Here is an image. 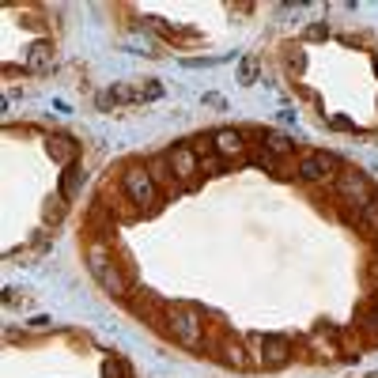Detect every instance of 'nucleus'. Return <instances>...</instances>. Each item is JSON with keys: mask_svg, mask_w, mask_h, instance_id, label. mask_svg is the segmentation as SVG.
<instances>
[{"mask_svg": "<svg viewBox=\"0 0 378 378\" xmlns=\"http://www.w3.org/2000/svg\"><path fill=\"white\" fill-rule=\"evenodd\" d=\"M167 333H171L182 348L197 352L200 341H205V318H200V310L189 307V303H171V307H167Z\"/></svg>", "mask_w": 378, "mask_h": 378, "instance_id": "nucleus-2", "label": "nucleus"}, {"mask_svg": "<svg viewBox=\"0 0 378 378\" xmlns=\"http://www.w3.org/2000/svg\"><path fill=\"white\" fill-rule=\"evenodd\" d=\"M310 344H314V356L321 359V363H333V359H341V333H337L329 321H321V325L310 333Z\"/></svg>", "mask_w": 378, "mask_h": 378, "instance_id": "nucleus-8", "label": "nucleus"}, {"mask_svg": "<svg viewBox=\"0 0 378 378\" xmlns=\"http://www.w3.org/2000/svg\"><path fill=\"white\" fill-rule=\"evenodd\" d=\"M325 35H329V30L321 27V23H314V27H307V35H303V38H307V42H321Z\"/></svg>", "mask_w": 378, "mask_h": 378, "instance_id": "nucleus-23", "label": "nucleus"}, {"mask_svg": "<svg viewBox=\"0 0 378 378\" xmlns=\"http://www.w3.org/2000/svg\"><path fill=\"white\" fill-rule=\"evenodd\" d=\"M46 151L53 155V163H61V167H72L76 163V136H64V133H50L46 136Z\"/></svg>", "mask_w": 378, "mask_h": 378, "instance_id": "nucleus-12", "label": "nucleus"}, {"mask_svg": "<svg viewBox=\"0 0 378 378\" xmlns=\"http://www.w3.org/2000/svg\"><path fill=\"white\" fill-rule=\"evenodd\" d=\"M30 325H35V329H50L53 321H50V318H30Z\"/></svg>", "mask_w": 378, "mask_h": 378, "instance_id": "nucleus-25", "label": "nucleus"}, {"mask_svg": "<svg viewBox=\"0 0 378 378\" xmlns=\"http://www.w3.org/2000/svg\"><path fill=\"white\" fill-rule=\"evenodd\" d=\"M359 223H363L367 231H378V193H375V200L367 208H359Z\"/></svg>", "mask_w": 378, "mask_h": 378, "instance_id": "nucleus-19", "label": "nucleus"}, {"mask_svg": "<svg viewBox=\"0 0 378 378\" xmlns=\"http://www.w3.org/2000/svg\"><path fill=\"white\" fill-rule=\"evenodd\" d=\"M375 72H378V53H375Z\"/></svg>", "mask_w": 378, "mask_h": 378, "instance_id": "nucleus-26", "label": "nucleus"}, {"mask_svg": "<svg viewBox=\"0 0 378 378\" xmlns=\"http://www.w3.org/2000/svg\"><path fill=\"white\" fill-rule=\"evenodd\" d=\"M375 310H378V299H375Z\"/></svg>", "mask_w": 378, "mask_h": 378, "instance_id": "nucleus-28", "label": "nucleus"}, {"mask_svg": "<svg viewBox=\"0 0 378 378\" xmlns=\"http://www.w3.org/2000/svg\"><path fill=\"white\" fill-rule=\"evenodd\" d=\"M159 95H163V87H159V84H148V87H144V99H159Z\"/></svg>", "mask_w": 378, "mask_h": 378, "instance_id": "nucleus-24", "label": "nucleus"}, {"mask_svg": "<svg viewBox=\"0 0 378 378\" xmlns=\"http://www.w3.org/2000/svg\"><path fill=\"white\" fill-rule=\"evenodd\" d=\"M122 193H125L129 208H133L136 216H151L159 208V182L151 178V171H148V167H140V163H129L125 167Z\"/></svg>", "mask_w": 378, "mask_h": 378, "instance_id": "nucleus-1", "label": "nucleus"}, {"mask_svg": "<svg viewBox=\"0 0 378 378\" xmlns=\"http://www.w3.org/2000/svg\"><path fill=\"white\" fill-rule=\"evenodd\" d=\"M367 378H378V375H367Z\"/></svg>", "mask_w": 378, "mask_h": 378, "instance_id": "nucleus-27", "label": "nucleus"}, {"mask_svg": "<svg viewBox=\"0 0 378 378\" xmlns=\"http://www.w3.org/2000/svg\"><path fill=\"white\" fill-rule=\"evenodd\" d=\"M64 212H68V200H64L61 193L46 197V223H50V227H57V223L64 220Z\"/></svg>", "mask_w": 378, "mask_h": 378, "instance_id": "nucleus-16", "label": "nucleus"}, {"mask_svg": "<svg viewBox=\"0 0 378 378\" xmlns=\"http://www.w3.org/2000/svg\"><path fill=\"white\" fill-rule=\"evenodd\" d=\"M27 68L38 72V76H46V72L53 68V46L50 42H35L27 50Z\"/></svg>", "mask_w": 378, "mask_h": 378, "instance_id": "nucleus-15", "label": "nucleus"}, {"mask_svg": "<svg viewBox=\"0 0 378 378\" xmlns=\"http://www.w3.org/2000/svg\"><path fill=\"white\" fill-rule=\"evenodd\" d=\"M133 307H136V314H140L144 321H151V325H159V321H163V325H167V307L155 299V295L140 292V295H136V303H133Z\"/></svg>", "mask_w": 378, "mask_h": 378, "instance_id": "nucleus-13", "label": "nucleus"}, {"mask_svg": "<svg viewBox=\"0 0 378 378\" xmlns=\"http://www.w3.org/2000/svg\"><path fill=\"white\" fill-rule=\"evenodd\" d=\"M246 348H250V356L261 367H269V371H276V367H284L287 359H292V341L280 337V333H250L246 337Z\"/></svg>", "mask_w": 378, "mask_h": 378, "instance_id": "nucleus-4", "label": "nucleus"}, {"mask_svg": "<svg viewBox=\"0 0 378 378\" xmlns=\"http://www.w3.org/2000/svg\"><path fill=\"white\" fill-rule=\"evenodd\" d=\"M295 174H299V182H329L341 174V159L333 155V151H307V155L295 163Z\"/></svg>", "mask_w": 378, "mask_h": 378, "instance_id": "nucleus-7", "label": "nucleus"}, {"mask_svg": "<svg viewBox=\"0 0 378 378\" xmlns=\"http://www.w3.org/2000/svg\"><path fill=\"white\" fill-rule=\"evenodd\" d=\"M284 61L292 64V72L295 76H303V72H307V53L299 50V46H287V53H284Z\"/></svg>", "mask_w": 378, "mask_h": 378, "instance_id": "nucleus-18", "label": "nucleus"}, {"mask_svg": "<svg viewBox=\"0 0 378 378\" xmlns=\"http://www.w3.org/2000/svg\"><path fill=\"white\" fill-rule=\"evenodd\" d=\"M337 197L359 212V208H367V205L375 200V186H371V178H367L363 171H356V167H344V171L337 174Z\"/></svg>", "mask_w": 378, "mask_h": 378, "instance_id": "nucleus-5", "label": "nucleus"}, {"mask_svg": "<svg viewBox=\"0 0 378 378\" xmlns=\"http://www.w3.org/2000/svg\"><path fill=\"white\" fill-rule=\"evenodd\" d=\"M212 148L223 163H231V159L246 155V136L238 133V129H220V133H212Z\"/></svg>", "mask_w": 378, "mask_h": 378, "instance_id": "nucleus-10", "label": "nucleus"}, {"mask_svg": "<svg viewBox=\"0 0 378 378\" xmlns=\"http://www.w3.org/2000/svg\"><path fill=\"white\" fill-rule=\"evenodd\" d=\"M79 186V171L76 167H64V178H61V197H68L72 189Z\"/></svg>", "mask_w": 378, "mask_h": 378, "instance_id": "nucleus-21", "label": "nucleus"}, {"mask_svg": "<svg viewBox=\"0 0 378 378\" xmlns=\"http://www.w3.org/2000/svg\"><path fill=\"white\" fill-rule=\"evenodd\" d=\"M216 348H220V359H223V363L235 367V371H246V367L254 363V356H250V348H246V341H238V337H231V333L216 337Z\"/></svg>", "mask_w": 378, "mask_h": 378, "instance_id": "nucleus-9", "label": "nucleus"}, {"mask_svg": "<svg viewBox=\"0 0 378 378\" xmlns=\"http://www.w3.org/2000/svg\"><path fill=\"white\" fill-rule=\"evenodd\" d=\"M125 375H129V367L122 363V359H114V356H110L106 363H102V378H125Z\"/></svg>", "mask_w": 378, "mask_h": 378, "instance_id": "nucleus-20", "label": "nucleus"}, {"mask_svg": "<svg viewBox=\"0 0 378 378\" xmlns=\"http://www.w3.org/2000/svg\"><path fill=\"white\" fill-rule=\"evenodd\" d=\"M261 144L265 151H269V159H287L295 151V140L284 133H276V129H269V133H261Z\"/></svg>", "mask_w": 378, "mask_h": 378, "instance_id": "nucleus-14", "label": "nucleus"}, {"mask_svg": "<svg viewBox=\"0 0 378 378\" xmlns=\"http://www.w3.org/2000/svg\"><path fill=\"white\" fill-rule=\"evenodd\" d=\"M359 329H363V333L371 337V341H378V310H375V303L359 310Z\"/></svg>", "mask_w": 378, "mask_h": 378, "instance_id": "nucleus-17", "label": "nucleus"}, {"mask_svg": "<svg viewBox=\"0 0 378 378\" xmlns=\"http://www.w3.org/2000/svg\"><path fill=\"white\" fill-rule=\"evenodd\" d=\"M254 68H257V61H254V57H246V61H243V68H238V84H243V87H250V84H254Z\"/></svg>", "mask_w": 378, "mask_h": 378, "instance_id": "nucleus-22", "label": "nucleus"}, {"mask_svg": "<svg viewBox=\"0 0 378 378\" xmlns=\"http://www.w3.org/2000/svg\"><path fill=\"white\" fill-rule=\"evenodd\" d=\"M167 167H171V178H178L182 189H189L200 182V155H197L193 144H174V148L167 151Z\"/></svg>", "mask_w": 378, "mask_h": 378, "instance_id": "nucleus-6", "label": "nucleus"}, {"mask_svg": "<svg viewBox=\"0 0 378 378\" xmlns=\"http://www.w3.org/2000/svg\"><path fill=\"white\" fill-rule=\"evenodd\" d=\"M144 99V91H136L133 84H114L110 91H102V95H95V102H99V110H114L117 102L122 106H133V102H140Z\"/></svg>", "mask_w": 378, "mask_h": 378, "instance_id": "nucleus-11", "label": "nucleus"}, {"mask_svg": "<svg viewBox=\"0 0 378 378\" xmlns=\"http://www.w3.org/2000/svg\"><path fill=\"white\" fill-rule=\"evenodd\" d=\"M87 269H91V276L99 280L110 295H117V299H125V295L133 292V287H129V276L117 269L114 257H110L106 243H91V246H87Z\"/></svg>", "mask_w": 378, "mask_h": 378, "instance_id": "nucleus-3", "label": "nucleus"}]
</instances>
